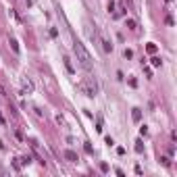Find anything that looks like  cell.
<instances>
[{"label": "cell", "mask_w": 177, "mask_h": 177, "mask_svg": "<svg viewBox=\"0 0 177 177\" xmlns=\"http://www.w3.org/2000/svg\"><path fill=\"white\" fill-rule=\"evenodd\" d=\"M73 50H75V56L79 60V65H81L85 71H92L94 63H92V56H90V52L85 50V46H83L81 42H75V44H73Z\"/></svg>", "instance_id": "6da1fadb"}, {"label": "cell", "mask_w": 177, "mask_h": 177, "mask_svg": "<svg viewBox=\"0 0 177 177\" xmlns=\"http://www.w3.org/2000/svg\"><path fill=\"white\" fill-rule=\"evenodd\" d=\"M79 90H81L85 96L94 98V96L98 94V85H96L94 77H85V79H81V81H79Z\"/></svg>", "instance_id": "7a4b0ae2"}, {"label": "cell", "mask_w": 177, "mask_h": 177, "mask_svg": "<svg viewBox=\"0 0 177 177\" xmlns=\"http://www.w3.org/2000/svg\"><path fill=\"white\" fill-rule=\"evenodd\" d=\"M31 92H34V83H31V79L23 77V79H21V94H31Z\"/></svg>", "instance_id": "3957f363"}, {"label": "cell", "mask_w": 177, "mask_h": 177, "mask_svg": "<svg viewBox=\"0 0 177 177\" xmlns=\"http://www.w3.org/2000/svg\"><path fill=\"white\" fill-rule=\"evenodd\" d=\"M63 156H65L67 161H71V163H77V161H79V158H77V154L73 152V150H65V152H63Z\"/></svg>", "instance_id": "277c9868"}, {"label": "cell", "mask_w": 177, "mask_h": 177, "mask_svg": "<svg viewBox=\"0 0 177 177\" xmlns=\"http://www.w3.org/2000/svg\"><path fill=\"white\" fill-rule=\"evenodd\" d=\"M100 44H102V50H104V52H113V44H110L108 40L102 38V40H100Z\"/></svg>", "instance_id": "5b68a950"}, {"label": "cell", "mask_w": 177, "mask_h": 177, "mask_svg": "<svg viewBox=\"0 0 177 177\" xmlns=\"http://www.w3.org/2000/svg\"><path fill=\"white\" fill-rule=\"evenodd\" d=\"M131 119H133L135 123H140V119H142V110L140 108H133V110H131Z\"/></svg>", "instance_id": "8992f818"}, {"label": "cell", "mask_w": 177, "mask_h": 177, "mask_svg": "<svg viewBox=\"0 0 177 177\" xmlns=\"http://www.w3.org/2000/svg\"><path fill=\"white\" fill-rule=\"evenodd\" d=\"M150 63H152V67H161V65H163L161 56H152V59H150Z\"/></svg>", "instance_id": "52a82bcc"}, {"label": "cell", "mask_w": 177, "mask_h": 177, "mask_svg": "<svg viewBox=\"0 0 177 177\" xmlns=\"http://www.w3.org/2000/svg\"><path fill=\"white\" fill-rule=\"evenodd\" d=\"M135 152H144V144H142V140L135 142Z\"/></svg>", "instance_id": "ba28073f"}, {"label": "cell", "mask_w": 177, "mask_h": 177, "mask_svg": "<svg viewBox=\"0 0 177 177\" xmlns=\"http://www.w3.org/2000/svg\"><path fill=\"white\" fill-rule=\"evenodd\" d=\"M123 15H125V9L121 6L119 11H115V15H113V17H115V19H119V17H123Z\"/></svg>", "instance_id": "9c48e42d"}, {"label": "cell", "mask_w": 177, "mask_h": 177, "mask_svg": "<svg viewBox=\"0 0 177 177\" xmlns=\"http://www.w3.org/2000/svg\"><path fill=\"white\" fill-rule=\"evenodd\" d=\"M11 48L15 52H19V42H17V40H11Z\"/></svg>", "instance_id": "30bf717a"}, {"label": "cell", "mask_w": 177, "mask_h": 177, "mask_svg": "<svg viewBox=\"0 0 177 177\" xmlns=\"http://www.w3.org/2000/svg\"><path fill=\"white\" fill-rule=\"evenodd\" d=\"M127 29H135V21H133V19H127Z\"/></svg>", "instance_id": "8fae6325"}, {"label": "cell", "mask_w": 177, "mask_h": 177, "mask_svg": "<svg viewBox=\"0 0 177 177\" xmlns=\"http://www.w3.org/2000/svg\"><path fill=\"white\" fill-rule=\"evenodd\" d=\"M146 50H148L150 54H154V52H156V46H154V44H148V46H146Z\"/></svg>", "instance_id": "7c38bea8"}, {"label": "cell", "mask_w": 177, "mask_h": 177, "mask_svg": "<svg viewBox=\"0 0 177 177\" xmlns=\"http://www.w3.org/2000/svg\"><path fill=\"white\" fill-rule=\"evenodd\" d=\"M106 11H108V13H113V11H115V2H113V0L108 2V6H106Z\"/></svg>", "instance_id": "4fadbf2b"}, {"label": "cell", "mask_w": 177, "mask_h": 177, "mask_svg": "<svg viewBox=\"0 0 177 177\" xmlns=\"http://www.w3.org/2000/svg\"><path fill=\"white\" fill-rule=\"evenodd\" d=\"M100 171H102V173H108V165L102 163V165H100Z\"/></svg>", "instance_id": "5bb4252c"}, {"label": "cell", "mask_w": 177, "mask_h": 177, "mask_svg": "<svg viewBox=\"0 0 177 177\" xmlns=\"http://www.w3.org/2000/svg\"><path fill=\"white\" fill-rule=\"evenodd\" d=\"M161 163H163V165H165V167H169V165H171V163H169V158H167V156H163V158H161Z\"/></svg>", "instance_id": "9a60e30c"}, {"label": "cell", "mask_w": 177, "mask_h": 177, "mask_svg": "<svg viewBox=\"0 0 177 177\" xmlns=\"http://www.w3.org/2000/svg\"><path fill=\"white\" fill-rule=\"evenodd\" d=\"M140 133H142V135H146V133H148V127H146V125H144V127H140Z\"/></svg>", "instance_id": "2e32d148"}, {"label": "cell", "mask_w": 177, "mask_h": 177, "mask_svg": "<svg viewBox=\"0 0 177 177\" xmlns=\"http://www.w3.org/2000/svg\"><path fill=\"white\" fill-rule=\"evenodd\" d=\"M0 125H4V119H2V117H0Z\"/></svg>", "instance_id": "e0dca14e"}]
</instances>
